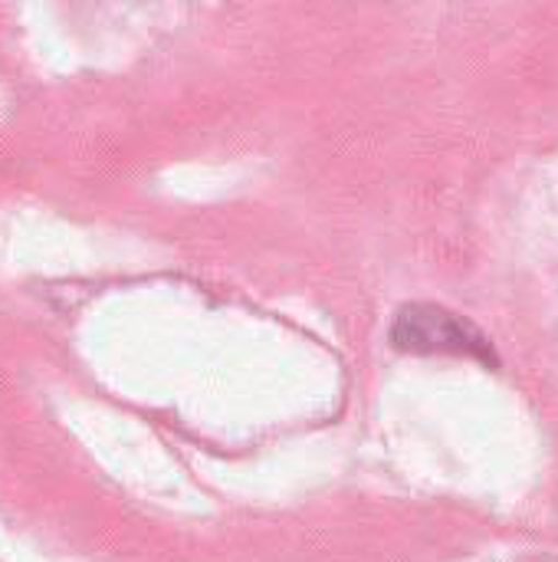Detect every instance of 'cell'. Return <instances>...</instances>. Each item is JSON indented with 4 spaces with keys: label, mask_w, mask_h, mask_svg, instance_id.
<instances>
[{
    "label": "cell",
    "mask_w": 558,
    "mask_h": 562,
    "mask_svg": "<svg viewBox=\"0 0 558 562\" xmlns=\"http://www.w3.org/2000/svg\"><path fill=\"white\" fill-rule=\"evenodd\" d=\"M467 333L474 336V329L467 323H460L457 316L437 310V306H411L398 316L395 326V342L405 349H480L474 342H467Z\"/></svg>",
    "instance_id": "cell-1"
}]
</instances>
